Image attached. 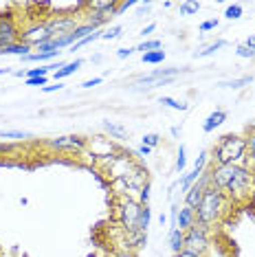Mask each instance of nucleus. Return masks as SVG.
Returning a JSON list of instances; mask_svg holds the SVG:
<instances>
[{
    "label": "nucleus",
    "mask_w": 255,
    "mask_h": 257,
    "mask_svg": "<svg viewBox=\"0 0 255 257\" xmlns=\"http://www.w3.org/2000/svg\"><path fill=\"white\" fill-rule=\"evenodd\" d=\"M209 178L211 185L222 189L231 202H244L251 198L253 174L244 165H213Z\"/></svg>",
    "instance_id": "1"
},
{
    "label": "nucleus",
    "mask_w": 255,
    "mask_h": 257,
    "mask_svg": "<svg viewBox=\"0 0 255 257\" xmlns=\"http://www.w3.org/2000/svg\"><path fill=\"white\" fill-rule=\"evenodd\" d=\"M229 204H231V200L227 198V194H224L222 189H218V187L209 185L205 189V194H202L198 209H196V224L205 226V229H211L213 224H218V222L224 218Z\"/></svg>",
    "instance_id": "2"
},
{
    "label": "nucleus",
    "mask_w": 255,
    "mask_h": 257,
    "mask_svg": "<svg viewBox=\"0 0 255 257\" xmlns=\"http://www.w3.org/2000/svg\"><path fill=\"white\" fill-rule=\"evenodd\" d=\"M213 165H244L246 167V137L224 134L211 150Z\"/></svg>",
    "instance_id": "3"
},
{
    "label": "nucleus",
    "mask_w": 255,
    "mask_h": 257,
    "mask_svg": "<svg viewBox=\"0 0 255 257\" xmlns=\"http://www.w3.org/2000/svg\"><path fill=\"white\" fill-rule=\"evenodd\" d=\"M143 204H139L132 198H117V220L121 231H135L139 229V215H141Z\"/></svg>",
    "instance_id": "4"
},
{
    "label": "nucleus",
    "mask_w": 255,
    "mask_h": 257,
    "mask_svg": "<svg viewBox=\"0 0 255 257\" xmlns=\"http://www.w3.org/2000/svg\"><path fill=\"white\" fill-rule=\"evenodd\" d=\"M209 248H211L209 229H205V226H200V224H194L191 229L185 231V248L183 250H189V253L207 257Z\"/></svg>",
    "instance_id": "5"
},
{
    "label": "nucleus",
    "mask_w": 255,
    "mask_h": 257,
    "mask_svg": "<svg viewBox=\"0 0 255 257\" xmlns=\"http://www.w3.org/2000/svg\"><path fill=\"white\" fill-rule=\"evenodd\" d=\"M49 40H53V36L49 33L46 20H36V22H31V25H27V27H25V31L20 33V42L29 44L33 51H36L40 44L49 42Z\"/></svg>",
    "instance_id": "6"
},
{
    "label": "nucleus",
    "mask_w": 255,
    "mask_h": 257,
    "mask_svg": "<svg viewBox=\"0 0 255 257\" xmlns=\"http://www.w3.org/2000/svg\"><path fill=\"white\" fill-rule=\"evenodd\" d=\"M44 20H46V27H49V33L53 38L68 36V33H73L79 27L77 16H51V18H44Z\"/></svg>",
    "instance_id": "7"
},
{
    "label": "nucleus",
    "mask_w": 255,
    "mask_h": 257,
    "mask_svg": "<svg viewBox=\"0 0 255 257\" xmlns=\"http://www.w3.org/2000/svg\"><path fill=\"white\" fill-rule=\"evenodd\" d=\"M46 145H49L51 150H57V152H75V154H79V152H86V148H88V141H86L84 137L71 134V137L51 139Z\"/></svg>",
    "instance_id": "8"
},
{
    "label": "nucleus",
    "mask_w": 255,
    "mask_h": 257,
    "mask_svg": "<svg viewBox=\"0 0 255 257\" xmlns=\"http://www.w3.org/2000/svg\"><path fill=\"white\" fill-rule=\"evenodd\" d=\"M14 42H20V27L16 22V16L9 14L0 20V49Z\"/></svg>",
    "instance_id": "9"
},
{
    "label": "nucleus",
    "mask_w": 255,
    "mask_h": 257,
    "mask_svg": "<svg viewBox=\"0 0 255 257\" xmlns=\"http://www.w3.org/2000/svg\"><path fill=\"white\" fill-rule=\"evenodd\" d=\"M90 154H92V163H99L103 159H108L110 154H114L117 148H114V143L110 141V139H103V137H95L92 141H88V148Z\"/></svg>",
    "instance_id": "10"
},
{
    "label": "nucleus",
    "mask_w": 255,
    "mask_h": 257,
    "mask_svg": "<svg viewBox=\"0 0 255 257\" xmlns=\"http://www.w3.org/2000/svg\"><path fill=\"white\" fill-rule=\"evenodd\" d=\"M148 244V231L135 229V231H123V248L137 253L139 248H143Z\"/></svg>",
    "instance_id": "11"
},
{
    "label": "nucleus",
    "mask_w": 255,
    "mask_h": 257,
    "mask_svg": "<svg viewBox=\"0 0 255 257\" xmlns=\"http://www.w3.org/2000/svg\"><path fill=\"white\" fill-rule=\"evenodd\" d=\"M84 16H86V25H90L95 29L103 27L106 22H110V18H114L112 11H92V9H86Z\"/></svg>",
    "instance_id": "12"
},
{
    "label": "nucleus",
    "mask_w": 255,
    "mask_h": 257,
    "mask_svg": "<svg viewBox=\"0 0 255 257\" xmlns=\"http://www.w3.org/2000/svg\"><path fill=\"white\" fill-rule=\"evenodd\" d=\"M194 224H196V211H194V209H189V207L178 209V215H176V229L185 233L187 229H191Z\"/></svg>",
    "instance_id": "13"
},
{
    "label": "nucleus",
    "mask_w": 255,
    "mask_h": 257,
    "mask_svg": "<svg viewBox=\"0 0 255 257\" xmlns=\"http://www.w3.org/2000/svg\"><path fill=\"white\" fill-rule=\"evenodd\" d=\"M224 121H227V112H224V110H213V112L205 119V123H202V132H205V134H211L213 130H216V127L222 125Z\"/></svg>",
    "instance_id": "14"
},
{
    "label": "nucleus",
    "mask_w": 255,
    "mask_h": 257,
    "mask_svg": "<svg viewBox=\"0 0 255 257\" xmlns=\"http://www.w3.org/2000/svg\"><path fill=\"white\" fill-rule=\"evenodd\" d=\"M31 46L25 44V42H14V44H7V46H3L0 49V55H18L20 60L22 57H27V55H31Z\"/></svg>",
    "instance_id": "15"
},
{
    "label": "nucleus",
    "mask_w": 255,
    "mask_h": 257,
    "mask_svg": "<svg viewBox=\"0 0 255 257\" xmlns=\"http://www.w3.org/2000/svg\"><path fill=\"white\" fill-rule=\"evenodd\" d=\"M84 66V60H75V62H68L64 68H60V71H55L53 73V81H62V79H66V77H71L73 73H77L79 68Z\"/></svg>",
    "instance_id": "16"
},
{
    "label": "nucleus",
    "mask_w": 255,
    "mask_h": 257,
    "mask_svg": "<svg viewBox=\"0 0 255 257\" xmlns=\"http://www.w3.org/2000/svg\"><path fill=\"white\" fill-rule=\"evenodd\" d=\"M248 84H253V75H242V77H235V79L218 81L220 88H235V90L244 88V86H248Z\"/></svg>",
    "instance_id": "17"
},
{
    "label": "nucleus",
    "mask_w": 255,
    "mask_h": 257,
    "mask_svg": "<svg viewBox=\"0 0 255 257\" xmlns=\"http://www.w3.org/2000/svg\"><path fill=\"white\" fill-rule=\"evenodd\" d=\"M170 248L174 255H178L185 248V233L183 231H178V229L170 231Z\"/></svg>",
    "instance_id": "18"
},
{
    "label": "nucleus",
    "mask_w": 255,
    "mask_h": 257,
    "mask_svg": "<svg viewBox=\"0 0 255 257\" xmlns=\"http://www.w3.org/2000/svg\"><path fill=\"white\" fill-rule=\"evenodd\" d=\"M103 127H106V132H108L112 139H121V141H123V139H128V130H125V127L112 123V121H103Z\"/></svg>",
    "instance_id": "19"
},
{
    "label": "nucleus",
    "mask_w": 255,
    "mask_h": 257,
    "mask_svg": "<svg viewBox=\"0 0 255 257\" xmlns=\"http://www.w3.org/2000/svg\"><path fill=\"white\" fill-rule=\"evenodd\" d=\"M3 141H22V139H31V134L25 130H0Z\"/></svg>",
    "instance_id": "20"
},
{
    "label": "nucleus",
    "mask_w": 255,
    "mask_h": 257,
    "mask_svg": "<svg viewBox=\"0 0 255 257\" xmlns=\"http://www.w3.org/2000/svg\"><path fill=\"white\" fill-rule=\"evenodd\" d=\"M55 57H60V53H31V55H27V57H22V62H27V64H33V62H40V64H44V62H53Z\"/></svg>",
    "instance_id": "21"
},
{
    "label": "nucleus",
    "mask_w": 255,
    "mask_h": 257,
    "mask_svg": "<svg viewBox=\"0 0 255 257\" xmlns=\"http://www.w3.org/2000/svg\"><path fill=\"white\" fill-rule=\"evenodd\" d=\"M95 31H97L95 27H90V25H86V22H84V25H79V27H77V29H75V31L71 33V38H73V42L77 44L79 40H84V38L92 36V33H95Z\"/></svg>",
    "instance_id": "22"
},
{
    "label": "nucleus",
    "mask_w": 255,
    "mask_h": 257,
    "mask_svg": "<svg viewBox=\"0 0 255 257\" xmlns=\"http://www.w3.org/2000/svg\"><path fill=\"white\" fill-rule=\"evenodd\" d=\"M224 46H227V40H216V42L209 44V46H205L202 51H196V55H194V57H209V55L216 53V51L224 49Z\"/></svg>",
    "instance_id": "23"
},
{
    "label": "nucleus",
    "mask_w": 255,
    "mask_h": 257,
    "mask_svg": "<svg viewBox=\"0 0 255 257\" xmlns=\"http://www.w3.org/2000/svg\"><path fill=\"white\" fill-rule=\"evenodd\" d=\"M141 60H143V64H150V66L163 64L165 62V51H152V53H143Z\"/></svg>",
    "instance_id": "24"
},
{
    "label": "nucleus",
    "mask_w": 255,
    "mask_h": 257,
    "mask_svg": "<svg viewBox=\"0 0 255 257\" xmlns=\"http://www.w3.org/2000/svg\"><path fill=\"white\" fill-rule=\"evenodd\" d=\"M159 103H163V106L172 108V110H181V112H185V110H189V103L178 101V99H174V97H161V99H159Z\"/></svg>",
    "instance_id": "25"
},
{
    "label": "nucleus",
    "mask_w": 255,
    "mask_h": 257,
    "mask_svg": "<svg viewBox=\"0 0 255 257\" xmlns=\"http://www.w3.org/2000/svg\"><path fill=\"white\" fill-rule=\"evenodd\" d=\"M198 178H200V172H196V169H191V172L183 174V178H181V183H178V185H181V189H183V191H187L189 187L194 185Z\"/></svg>",
    "instance_id": "26"
},
{
    "label": "nucleus",
    "mask_w": 255,
    "mask_h": 257,
    "mask_svg": "<svg viewBox=\"0 0 255 257\" xmlns=\"http://www.w3.org/2000/svg\"><path fill=\"white\" fill-rule=\"evenodd\" d=\"M150 220H152V209H150V204H143L141 215H139V229H141V231H148Z\"/></svg>",
    "instance_id": "27"
},
{
    "label": "nucleus",
    "mask_w": 255,
    "mask_h": 257,
    "mask_svg": "<svg viewBox=\"0 0 255 257\" xmlns=\"http://www.w3.org/2000/svg\"><path fill=\"white\" fill-rule=\"evenodd\" d=\"M200 11V3H181L178 5V14L181 16H194V14H198Z\"/></svg>",
    "instance_id": "28"
},
{
    "label": "nucleus",
    "mask_w": 255,
    "mask_h": 257,
    "mask_svg": "<svg viewBox=\"0 0 255 257\" xmlns=\"http://www.w3.org/2000/svg\"><path fill=\"white\" fill-rule=\"evenodd\" d=\"M246 163L255 165V132H248L246 137Z\"/></svg>",
    "instance_id": "29"
},
{
    "label": "nucleus",
    "mask_w": 255,
    "mask_h": 257,
    "mask_svg": "<svg viewBox=\"0 0 255 257\" xmlns=\"http://www.w3.org/2000/svg\"><path fill=\"white\" fill-rule=\"evenodd\" d=\"M242 14H244L242 5H229L227 11H224V18H227V20H240Z\"/></svg>",
    "instance_id": "30"
},
{
    "label": "nucleus",
    "mask_w": 255,
    "mask_h": 257,
    "mask_svg": "<svg viewBox=\"0 0 255 257\" xmlns=\"http://www.w3.org/2000/svg\"><path fill=\"white\" fill-rule=\"evenodd\" d=\"M137 51H143V53H152V51H161V40H146L137 46Z\"/></svg>",
    "instance_id": "31"
},
{
    "label": "nucleus",
    "mask_w": 255,
    "mask_h": 257,
    "mask_svg": "<svg viewBox=\"0 0 255 257\" xmlns=\"http://www.w3.org/2000/svg\"><path fill=\"white\" fill-rule=\"evenodd\" d=\"M207 161H209V152H207V150H202L200 152V154H198V159H196V163H194V169H196V172H205V169H207Z\"/></svg>",
    "instance_id": "32"
},
{
    "label": "nucleus",
    "mask_w": 255,
    "mask_h": 257,
    "mask_svg": "<svg viewBox=\"0 0 255 257\" xmlns=\"http://www.w3.org/2000/svg\"><path fill=\"white\" fill-rule=\"evenodd\" d=\"M185 167H187V156H185V145L178 148V156H176V172L185 174Z\"/></svg>",
    "instance_id": "33"
},
{
    "label": "nucleus",
    "mask_w": 255,
    "mask_h": 257,
    "mask_svg": "<svg viewBox=\"0 0 255 257\" xmlns=\"http://www.w3.org/2000/svg\"><path fill=\"white\" fill-rule=\"evenodd\" d=\"M121 33H123V27H110L108 31H101V40H117L121 38Z\"/></svg>",
    "instance_id": "34"
},
{
    "label": "nucleus",
    "mask_w": 255,
    "mask_h": 257,
    "mask_svg": "<svg viewBox=\"0 0 255 257\" xmlns=\"http://www.w3.org/2000/svg\"><path fill=\"white\" fill-rule=\"evenodd\" d=\"M159 143H161V137L159 134H154V132H150V134H146V137H143V143L141 145H148V148H159Z\"/></svg>",
    "instance_id": "35"
},
{
    "label": "nucleus",
    "mask_w": 255,
    "mask_h": 257,
    "mask_svg": "<svg viewBox=\"0 0 255 257\" xmlns=\"http://www.w3.org/2000/svg\"><path fill=\"white\" fill-rule=\"evenodd\" d=\"M16 150H18V145H16V143L0 141V156H9V154H14Z\"/></svg>",
    "instance_id": "36"
},
{
    "label": "nucleus",
    "mask_w": 255,
    "mask_h": 257,
    "mask_svg": "<svg viewBox=\"0 0 255 257\" xmlns=\"http://www.w3.org/2000/svg\"><path fill=\"white\" fill-rule=\"evenodd\" d=\"M25 84L27 86H40V88H44V86H49V77H27Z\"/></svg>",
    "instance_id": "37"
},
{
    "label": "nucleus",
    "mask_w": 255,
    "mask_h": 257,
    "mask_svg": "<svg viewBox=\"0 0 255 257\" xmlns=\"http://www.w3.org/2000/svg\"><path fill=\"white\" fill-rule=\"evenodd\" d=\"M235 53H237V57H244V60H253V57H255L253 51L248 49V46H244V44H240V46H237V49H235Z\"/></svg>",
    "instance_id": "38"
},
{
    "label": "nucleus",
    "mask_w": 255,
    "mask_h": 257,
    "mask_svg": "<svg viewBox=\"0 0 255 257\" xmlns=\"http://www.w3.org/2000/svg\"><path fill=\"white\" fill-rule=\"evenodd\" d=\"M218 25H220V22H218L216 18L205 20V22L200 25V33H209V31H213V29H218Z\"/></svg>",
    "instance_id": "39"
},
{
    "label": "nucleus",
    "mask_w": 255,
    "mask_h": 257,
    "mask_svg": "<svg viewBox=\"0 0 255 257\" xmlns=\"http://www.w3.org/2000/svg\"><path fill=\"white\" fill-rule=\"evenodd\" d=\"M139 204H150V183L143 187L141 191H139V198H137Z\"/></svg>",
    "instance_id": "40"
},
{
    "label": "nucleus",
    "mask_w": 255,
    "mask_h": 257,
    "mask_svg": "<svg viewBox=\"0 0 255 257\" xmlns=\"http://www.w3.org/2000/svg\"><path fill=\"white\" fill-rule=\"evenodd\" d=\"M137 0H123V3H119V7H117V16H121L123 11H128V9H132V7H137Z\"/></svg>",
    "instance_id": "41"
},
{
    "label": "nucleus",
    "mask_w": 255,
    "mask_h": 257,
    "mask_svg": "<svg viewBox=\"0 0 255 257\" xmlns=\"http://www.w3.org/2000/svg\"><path fill=\"white\" fill-rule=\"evenodd\" d=\"M103 81V77H92V79H86V81H82V88H95V86H99Z\"/></svg>",
    "instance_id": "42"
},
{
    "label": "nucleus",
    "mask_w": 255,
    "mask_h": 257,
    "mask_svg": "<svg viewBox=\"0 0 255 257\" xmlns=\"http://www.w3.org/2000/svg\"><path fill=\"white\" fill-rule=\"evenodd\" d=\"M135 53H137V49H130V46H128V49H119L117 51V57L119 60H128V57L135 55Z\"/></svg>",
    "instance_id": "43"
},
{
    "label": "nucleus",
    "mask_w": 255,
    "mask_h": 257,
    "mask_svg": "<svg viewBox=\"0 0 255 257\" xmlns=\"http://www.w3.org/2000/svg\"><path fill=\"white\" fill-rule=\"evenodd\" d=\"M62 88H64L62 81H55V84H51V86H44L42 92H46V95H49V92H55V90H62Z\"/></svg>",
    "instance_id": "44"
},
{
    "label": "nucleus",
    "mask_w": 255,
    "mask_h": 257,
    "mask_svg": "<svg viewBox=\"0 0 255 257\" xmlns=\"http://www.w3.org/2000/svg\"><path fill=\"white\" fill-rule=\"evenodd\" d=\"M135 154L139 156V159H146V156L152 154V148H148V145H141V148H139V150L135 152Z\"/></svg>",
    "instance_id": "45"
},
{
    "label": "nucleus",
    "mask_w": 255,
    "mask_h": 257,
    "mask_svg": "<svg viewBox=\"0 0 255 257\" xmlns=\"http://www.w3.org/2000/svg\"><path fill=\"white\" fill-rule=\"evenodd\" d=\"M110 257H137V253H132V250H125V248H119V250H114Z\"/></svg>",
    "instance_id": "46"
},
{
    "label": "nucleus",
    "mask_w": 255,
    "mask_h": 257,
    "mask_svg": "<svg viewBox=\"0 0 255 257\" xmlns=\"http://www.w3.org/2000/svg\"><path fill=\"white\" fill-rule=\"evenodd\" d=\"M154 29H156V22H150V25H148V27H143L141 36H143V38H148V36H150V33H152V31H154Z\"/></svg>",
    "instance_id": "47"
},
{
    "label": "nucleus",
    "mask_w": 255,
    "mask_h": 257,
    "mask_svg": "<svg viewBox=\"0 0 255 257\" xmlns=\"http://www.w3.org/2000/svg\"><path fill=\"white\" fill-rule=\"evenodd\" d=\"M244 46H248V49H251L253 53H255V36H248L246 42H244Z\"/></svg>",
    "instance_id": "48"
},
{
    "label": "nucleus",
    "mask_w": 255,
    "mask_h": 257,
    "mask_svg": "<svg viewBox=\"0 0 255 257\" xmlns=\"http://www.w3.org/2000/svg\"><path fill=\"white\" fill-rule=\"evenodd\" d=\"M174 257H202V255H196V253H189V250H181L178 255H174Z\"/></svg>",
    "instance_id": "49"
},
{
    "label": "nucleus",
    "mask_w": 255,
    "mask_h": 257,
    "mask_svg": "<svg viewBox=\"0 0 255 257\" xmlns=\"http://www.w3.org/2000/svg\"><path fill=\"white\" fill-rule=\"evenodd\" d=\"M150 7H152V5H150V3H143V5H139V11H141V14H143V11H148Z\"/></svg>",
    "instance_id": "50"
},
{
    "label": "nucleus",
    "mask_w": 255,
    "mask_h": 257,
    "mask_svg": "<svg viewBox=\"0 0 255 257\" xmlns=\"http://www.w3.org/2000/svg\"><path fill=\"white\" fill-rule=\"evenodd\" d=\"M178 134H181V127L174 125V127H172V137H178Z\"/></svg>",
    "instance_id": "51"
},
{
    "label": "nucleus",
    "mask_w": 255,
    "mask_h": 257,
    "mask_svg": "<svg viewBox=\"0 0 255 257\" xmlns=\"http://www.w3.org/2000/svg\"><path fill=\"white\" fill-rule=\"evenodd\" d=\"M246 130H248V132H255V121H253V123H248V125H246Z\"/></svg>",
    "instance_id": "52"
},
{
    "label": "nucleus",
    "mask_w": 255,
    "mask_h": 257,
    "mask_svg": "<svg viewBox=\"0 0 255 257\" xmlns=\"http://www.w3.org/2000/svg\"><path fill=\"white\" fill-rule=\"evenodd\" d=\"M9 73V68H0V75H7Z\"/></svg>",
    "instance_id": "53"
},
{
    "label": "nucleus",
    "mask_w": 255,
    "mask_h": 257,
    "mask_svg": "<svg viewBox=\"0 0 255 257\" xmlns=\"http://www.w3.org/2000/svg\"><path fill=\"white\" fill-rule=\"evenodd\" d=\"M88 257H95V255H88Z\"/></svg>",
    "instance_id": "54"
}]
</instances>
